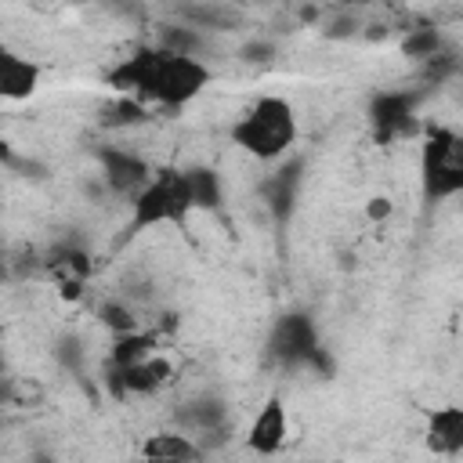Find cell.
I'll use <instances>...</instances> for the list:
<instances>
[{"instance_id":"52a82bcc","label":"cell","mask_w":463,"mask_h":463,"mask_svg":"<svg viewBox=\"0 0 463 463\" xmlns=\"http://www.w3.org/2000/svg\"><path fill=\"white\" fill-rule=\"evenodd\" d=\"M40 87V69L33 58H25L22 51L0 43V98L7 101H22Z\"/></svg>"},{"instance_id":"5bb4252c","label":"cell","mask_w":463,"mask_h":463,"mask_svg":"<svg viewBox=\"0 0 463 463\" xmlns=\"http://www.w3.org/2000/svg\"><path fill=\"white\" fill-rule=\"evenodd\" d=\"M409 116H412V98H409V94H380V98L373 101V119H376V127L387 130V134L402 130V127L409 123Z\"/></svg>"},{"instance_id":"3957f363","label":"cell","mask_w":463,"mask_h":463,"mask_svg":"<svg viewBox=\"0 0 463 463\" xmlns=\"http://www.w3.org/2000/svg\"><path fill=\"white\" fill-rule=\"evenodd\" d=\"M188 213H192V195L184 184V170L174 166L152 170L145 188L134 195V228L181 224Z\"/></svg>"},{"instance_id":"44dd1931","label":"cell","mask_w":463,"mask_h":463,"mask_svg":"<svg viewBox=\"0 0 463 463\" xmlns=\"http://www.w3.org/2000/svg\"><path fill=\"white\" fill-rule=\"evenodd\" d=\"M304 463H326V459H304Z\"/></svg>"},{"instance_id":"8992f818","label":"cell","mask_w":463,"mask_h":463,"mask_svg":"<svg viewBox=\"0 0 463 463\" xmlns=\"http://www.w3.org/2000/svg\"><path fill=\"white\" fill-rule=\"evenodd\" d=\"M286 434H289V420H286V405L279 398L264 402L246 430V445L250 452L257 456H275L282 445H286Z\"/></svg>"},{"instance_id":"7a4b0ae2","label":"cell","mask_w":463,"mask_h":463,"mask_svg":"<svg viewBox=\"0 0 463 463\" xmlns=\"http://www.w3.org/2000/svg\"><path fill=\"white\" fill-rule=\"evenodd\" d=\"M232 141L246 156H253L260 163H271V159L286 156L293 148V141H297V112H293V105L286 98H275V94L257 98L232 123Z\"/></svg>"},{"instance_id":"ac0fdd59","label":"cell","mask_w":463,"mask_h":463,"mask_svg":"<svg viewBox=\"0 0 463 463\" xmlns=\"http://www.w3.org/2000/svg\"><path fill=\"white\" fill-rule=\"evenodd\" d=\"M98 318H101V322H105L109 329H116L119 336L134 333V326H137V322H134V315H130V311H127L123 304H105V307L98 311Z\"/></svg>"},{"instance_id":"30bf717a","label":"cell","mask_w":463,"mask_h":463,"mask_svg":"<svg viewBox=\"0 0 463 463\" xmlns=\"http://www.w3.org/2000/svg\"><path fill=\"white\" fill-rule=\"evenodd\" d=\"M145 459L152 463H192L199 456V445L188 438V434H177V430H159L152 438H145Z\"/></svg>"},{"instance_id":"603a6c76","label":"cell","mask_w":463,"mask_h":463,"mask_svg":"<svg viewBox=\"0 0 463 463\" xmlns=\"http://www.w3.org/2000/svg\"><path fill=\"white\" fill-rule=\"evenodd\" d=\"M148 463H152V459H148Z\"/></svg>"},{"instance_id":"277c9868","label":"cell","mask_w":463,"mask_h":463,"mask_svg":"<svg viewBox=\"0 0 463 463\" xmlns=\"http://www.w3.org/2000/svg\"><path fill=\"white\" fill-rule=\"evenodd\" d=\"M423 192L427 199H449L463 188V163H459V137L449 130H434L423 145Z\"/></svg>"},{"instance_id":"5b68a950","label":"cell","mask_w":463,"mask_h":463,"mask_svg":"<svg viewBox=\"0 0 463 463\" xmlns=\"http://www.w3.org/2000/svg\"><path fill=\"white\" fill-rule=\"evenodd\" d=\"M271 354L286 365L297 362H318V340H315V326L304 315H286L279 318L275 333H271Z\"/></svg>"},{"instance_id":"d6986e66","label":"cell","mask_w":463,"mask_h":463,"mask_svg":"<svg viewBox=\"0 0 463 463\" xmlns=\"http://www.w3.org/2000/svg\"><path fill=\"white\" fill-rule=\"evenodd\" d=\"M242 54H246V61H268V58H271V43L253 40V43H246V47H242Z\"/></svg>"},{"instance_id":"2e32d148","label":"cell","mask_w":463,"mask_h":463,"mask_svg":"<svg viewBox=\"0 0 463 463\" xmlns=\"http://www.w3.org/2000/svg\"><path fill=\"white\" fill-rule=\"evenodd\" d=\"M148 354H152V340L141 336V333H127V336H119L116 347H112V362H116V369L137 365V362H145Z\"/></svg>"},{"instance_id":"6da1fadb","label":"cell","mask_w":463,"mask_h":463,"mask_svg":"<svg viewBox=\"0 0 463 463\" xmlns=\"http://www.w3.org/2000/svg\"><path fill=\"white\" fill-rule=\"evenodd\" d=\"M116 90L134 94V101L148 98L170 109L188 105L192 98L203 94V87L210 83V69L199 58H184V54H166L159 47H148L134 58H127L116 72H112Z\"/></svg>"},{"instance_id":"9c48e42d","label":"cell","mask_w":463,"mask_h":463,"mask_svg":"<svg viewBox=\"0 0 463 463\" xmlns=\"http://www.w3.org/2000/svg\"><path fill=\"white\" fill-rule=\"evenodd\" d=\"M101 166H105V181L116 188V192H130V195H137L141 188H145V181H148V163H141L137 156H127V152H101Z\"/></svg>"},{"instance_id":"7c38bea8","label":"cell","mask_w":463,"mask_h":463,"mask_svg":"<svg viewBox=\"0 0 463 463\" xmlns=\"http://www.w3.org/2000/svg\"><path fill=\"white\" fill-rule=\"evenodd\" d=\"M184 184L192 195V210H217L221 206V177L210 166H188L184 170Z\"/></svg>"},{"instance_id":"4fadbf2b","label":"cell","mask_w":463,"mask_h":463,"mask_svg":"<svg viewBox=\"0 0 463 463\" xmlns=\"http://www.w3.org/2000/svg\"><path fill=\"white\" fill-rule=\"evenodd\" d=\"M181 14L192 22L195 33H203V29L217 33V29L239 25V11L228 7V4H188V7H181Z\"/></svg>"},{"instance_id":"ba28073f","label":"cell","mask_w":463,"mask_h":463,"mask_svg":"<svg viewBox=\"0 0 463 463\" xmlns=\"http://www.w3.org/2000/svg\"><path fill=\"white\" fill-rule=\"evenodd\" d=\"M423 441L434 456H459L463 452V409L459 405H438L427 416Z\"/></svg>"},{"instance_id":"8fae6325","label":"cell","mask_w":463,"mask_h":463,"mask_svg":"<svg viewBox=\"0 0 463 463\" xmlns=\"http://www.w3.org/2000/svg\"><path fill=\"white\" fill-rule=\"evenodd\" d=\"M166 376H170V365H166L163 358H156V354H148V358L137 362V365L116 369V383H119V391H127V394H148V391H156Z\"/></svg>"},{"instance_id":"7402d4cb","label":"cell","mask_w":463,"mask_h":463,"mask_svg":"<svg viewBox=\"0 0 463 463\" xmlns=\"http://www.w3.org/2000/svg\"><path fill=\"white\" fill-rule=\"evenodd\" d=\"M0 369H4V358H0Z\"/></svg>"},{"instance_id":"9a60e30c","label":"cell","mask_w":463,"mask_h":463,"mask_svg":"<svg viewBox=\"0 0 463 463\" xmlns=\"http://www.w3.org/2000/svg\"><path fill=\"white\" fill-rule=\"evenodd\" d=\"M199 43H203V36L192 29V25H170V29H163L159 33V51H166V54H184V58H195L199 54Z\"/></svg>"},{"instance_id":"e0dca14e","label":"cell","mask_w":463,"mask_h":463,"mask_svg":"<svg viewBox=\"0 0 463 463\" xmlns=\"http://www.w3.org/2000/svg\"><path fill=\"white\" fill-rule=\"evenodd\" d=\"M438 51H441V33L438 29H412L402 40V54H409L416 61H430V58H438Z\"/></svg>"},{"instance_id":"ffe728a7","label":"cell","mask_w":463,"mask_h":463,"mask_svg":"<svg viewBox=\"0 0 463 463\" xmlns=\"http://www.w3.org/2000/svg\"><path fill=\"white\" fill-rule=\"evenodd\" d=\"M387 213H391V203H387V199H373V203H369V217H373V221H380V217H387Z\"/></svg>"}]
</instances>
